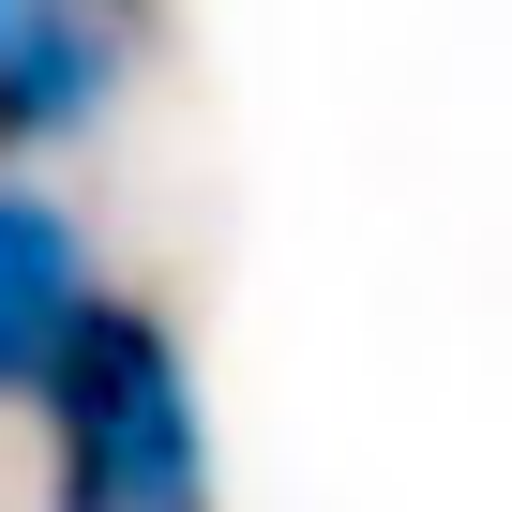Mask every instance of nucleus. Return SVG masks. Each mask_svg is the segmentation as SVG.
Here are the masks:
<instances>
[{
	"label": "nucleus",
	"instance_id": "f257e3e1",
	"mask_svg": "<svg viewBox=\"0 0 512 512\" xmlns=\"http://www.w3.org/2000/svg\"><path fill=\"white\" fill-rule=\"evenodd\" d=\"M31 407H46V512H211L196 362L151 302H91Z\"/></svg>",
	"mask_w": 512,
	"mask_h": 512
},
{
	"label": "nucleus",
	"instance_id": "f03ea898",
	"mask_svg": "<svg viewBox=\"0 0 512 512\" xmlns=\"http://www.w3.org/2000/svg\"><path fill=\"white\" fill-rule=\"evenodd\" d=\"M151 61V16H91V0H0V151H61L121 106Z\"/></svg>",
	"mask_w": 512,
	"mask_h": 512
},
{
	"label": "nucleus",
	"instance_id": "7ed1b4c3",
	"mask_svg": "<svg viewBox=\"0 0 512 512\" xmlns=\"http://www.w3.org/2000/svg\"><path fill=\"white\" fill-rule=\"evenodd\" d=\"M91 302H106V287H91V226H76L31 166H0V407H31V392L61 377V347H76Z\"/></svg>",
	"mask_w": 512,
	"mask_h": 512
}]
</instances>
